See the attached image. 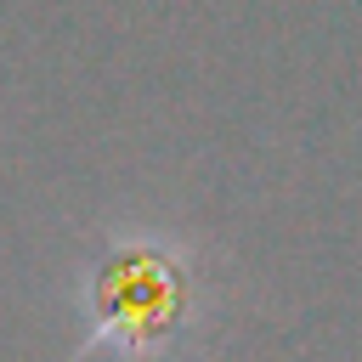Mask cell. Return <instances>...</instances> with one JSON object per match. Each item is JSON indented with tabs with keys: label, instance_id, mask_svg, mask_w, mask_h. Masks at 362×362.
I'll return each mask as SVG.
<instances>
[{
	"label": "cell",
	"instance_id": "obj_1",
	"mask_svg": "<svg viewBox=\"0 0 362 362\" xmlns=\"http://www.w3.org/2000/svg\"><path fill=\"white\" fill-rule=\"evenodd\" d=\"M96 339L107 345H153V334H170L181 317V277L158 255H124L107 266L96 294Z\"/></svg>",
	"mask_w": 362,
	"mask_h": 362
}]
</instances>
